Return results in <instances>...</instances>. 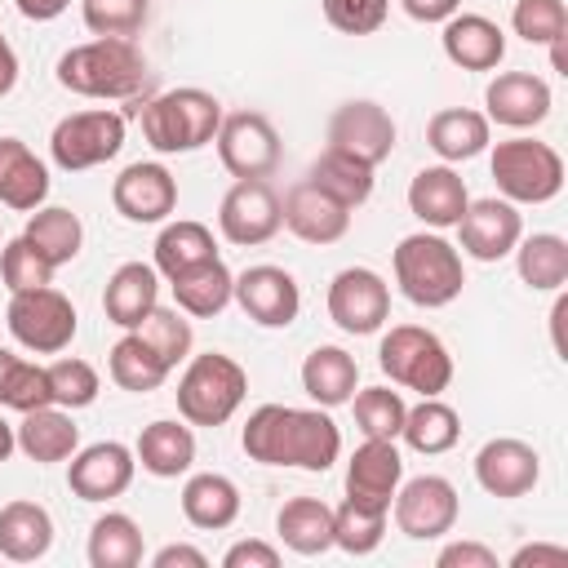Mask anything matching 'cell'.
I'll return each instance as SVG.
<instances>
[{
    "mask_svg": "<svg viewBox=\"0 0 568 568\" xmlns=\"http://www.w3.org/2000/svg\"><path fill=\"white\" fill-rule=\"evenodd\" d=\"M240 448L248 462L262 466H293L324 475L342 453V430L328 408H293V404H262L248 413L240 430Z\"/></svg>",
    "mask_w": 568,
    "mask_h": 568,
    "instance_id": "obj_1",
    "label": "cell"
},
{
    "mask_svg": "<svg viewBox=\"0 0 568 568\" xmlns=\"http://www.w3.org/2000/svg\"><path fill=\"white\" fill-rule=\"evenodd\" d=\"M53 71L67 93L98 102H129L151 84L146 53L124 36H93L84 44H71Z\"/></svg>",
    "mask_w": 568,
    "mask_h": 568,
    "instance_id": "obj_2",
    "label": "cell"
},
{
    "mask_svg": "<svg viewBox=\"0 0 568 568\" xmlns=\"http://www.w3.org/2000/svg\"><path fill=\"white\" fill-rule=\"evenodd\" d=\"M395 266V284L413 306L439 311L448 302L462 297L466 288V266H462V248L448 244L439 231H413L395 244L390 253Z\"/></svg>",
    "mask_w": 568,
    "mask_h": 568,
    "instance_id": "obj_3",
    "label": "cell"
},
{
    "mask_svg": "<svg viewBox=\"0 0 568 568\" xmlns=\"http://www.w3.org/2000/svg\"><path fill=\"white\" fill-rule=\"evenodd\" d=\"M138 120H142V138L160 155H191V151H200V146H209L217 138L222 102L209 89L182 84V89L146 98L138 106Z\"/></svg>",
    "mask_w": 568,
    "mask_h": 568,
    "instance_id": "obj_4",
    "label": "cell"
},
{
    "mask_svg": "<svg viewBox=\"0 0 568 568\" xmlns=\"http://www.w3.org/2000/svg\"><path fill=\"white\" fill-rule=\"evenodd\" d=\"M248 395V373L222 355V351H204V355H186V368L178 377V413L191 426H226L240 404Z\"/></svg>",
    "mask_w": 568,
    "mask_h": 568,
    "instance_id": "obj_5",
    "label": "cell"
},
{
    "mask_svg": "<svg viewBox=\"0 0 568 568\" xmlns=\"http://www.w3.org/2000/svg\"><path fill=\"white\" fill-rule=\"evenodd\" d=\"M377 364L390 377V386H408L422 399L444 395L453 382V355L444 337L422 324H395L377 346Z\"/></svg>",
    "mask_w": 568,
    "mask_h": 568,
    "instance_id": "obj_6",
    "label": "cell"
},
{
    "mask_svg": "<svg viewBox=\"0 0 568 568\" xmlns=\"http://www.w3.org/2000/svg\"><path fill=\"white\" fill-rule=\"evenodd\" d=\"M493 182L510 204H550L564 191V155L537 138H506L493 146Z\"/></svg>",
    "mask_w": 568,
    "mask_h": 568,
    "instance_id": "obj_7",
    "label": "cell"
},
{
    "mask_svg": "<svg viewBox=\"0 0 568 568\" xmlns=\"http://www.w3.org/2000/svg\"><path fill=\"white\" fill-rule=\"evenodd\" d=\"M4 324H9V333H13V342L22 351H31V355H62L75 342L80 315H75L67 293H58L53 284H40V288L9 293Z\"/></svg>",
    "mask_w": 568,
    "mask_h": 568,
    "instance_id": "obj_8",
    "label": "cell"
},
{
    "mask_svg": "<svg viewBox=\"0 0 568 568\" xmlns=\"http://www.w3.org/2000/svg\"><path fill=\"white\" fill-rule=\"evenodd\" d=\"M124 146V115L111 106H93V111H75L62 115L49 133V155L58 169L67 173H84L98 169L106 160H115Z\"/></svg>",
    "mask_w": 568,
    "mask_h": 568,
    "instance_id": "obj_9",
    "label": "cell"
},
{
    "mask_svg": "<svg viewBox=\"0 0 568 568\" xmlns=\"http://www.w3.org/2000/svg\"><path fill=\"white\" fill-rule=\"evenodd\" d=\"M280 226H284V217H280L275 186L266 178H235V186L217 204V231H222V240H231L240 248H257V244L275 240Z\"/></svg>",
    "mask_w": 568,
    "mask_h": 568,
    "instance_id": "obj_10",
    "label": "cell"
},
{
    "mask_svg": "<svg viewBox=\"0 0 568 568\" xmlns=\"http://www.w3.org/2000/svg\"><path fill=\"white\" fill-rule=\"evenodd\" d=\"M217 160L231 178H271L280 164V133L262 111H231L217 124Z\"/></svg>",
    "mask_w": 568,
    "mask_h": 568,
    "instance_id": "obj_11",
    "label": "cell"
},
{
    "mask_svg": "<svg viewBox=\"0 0 568 568\" xmlns=\"http://www.w3.org/2000/svg\"><path fill=\"white\" fill-rule=\"evenodd\" d=\"M457 488L444 479V475H417L408 484L395 488L390 497V515H395V528L413 541H435L444 532H453L457 524Z\"/></svg>",
    "mask_w": 568,
    "mask_h": 568,
    "instance_id": "obj_12",
    "label": "cell"
},
{
    "mask_svg": "<svg viewBox=\"0 0 568 568\" xmlns=\"http://www.w3.org/2000/svg\"><path fill=\"white\" fill-rule=\"evenodd\" d=\"M328 320L342 333L368 337L390 320V284L373 266H346L328 284Z\"/></svg>",
    "mask_w": 568,
    "mask_h": 568,
    "instance_id": "obj_13",
    "label": "cell"
},
{
    "mask_svg": "<svg viewBox=\"0 0 568 568\" xmlns=\"http://www.w3.org/2000/svg\"><path fill=\"white\" fill-rule=\"evenodd\" d=\"M395 138H399V129H395L390 111L373 98H351L328 115V146H337V151H346L373 169L382 160H390Z\"/></svg>",
    "mask_w": 568,
    "mask_h": 568,
    "instance_id": "obj_14",
    "label": "cell"
},
{
    "mask_svg": "<svg viewBox=\"0 0 568 568\" xmlns=\"http://www.w3.org/2000/svg\"><path fill=\"white\" fill-rule=\"evenodd\" d=\"M111 204L124 222H138V226L169 222V213L178 209V178L160 160H133L111 182Z\"/></svg>",
    "mask_w": 568,
    "mask_h": 568,
    "instance_id": "obj_15",
    "label": "cell"
},
{
    "mask_svg": "<svg viewBox=\"0 0 568 568\" xmlns=\"http://www.w3.org/2000/svg\"><path fill=\"white\" fill-rule=\"evenodd\" d=\"M133 470H138L133 448L120 444V439H102V444H89V448H75L71 453L67 488L80 501H111V497L129 493Z\"/></svg>",
    "mask_w": 568,
    "mask_h": 568,
    "instance_id": "obj_16",
    "label": "cell"
},
{
    "mask_svg": "<svg viewBox=\"0 0 568 568\" xmlns=\"http://www.w3.org/2000/svg\"><path fill=\"white\" fill-rule=\"evenodd\" d=\"M457 235H462V253L475 257V262H501L515 253L519 235H524V217L510 200H497V195H484V200H470L466 213L457 217Z\"/></svg>",
    "mask_w": 568,
    "mask_h": 568,
    "instance_id": "obj_17",
    "label": "cell"
},
{
    "mask_svg": "<svg viewBox=\"0 0 568 568\" xmlns=\"http://www.w3.org/2000/svg\"><path fill=\"white\" fill-rule=\"evenodd\" d=\"M235 302L253 324L288 328L297 320V311H302V288H297L293 271L262 262V266H248V271L235 275Z\"/></svg>",
    "mask_w": 568,
    "mask_h": 568,
    "instance_id": "obj_18",
    "label": "cell"
},
{
    "mask_svg": "<svg viewBox=\"0 0 568 568\" xmlns=\"http://www.w3.org/2000/svg\"><path fill=\"white\" fill-rule=\"evenodd\" d=\"M541 479V457L532 444L515 439V435H501V439H488L479 453H475V484L488 493V497H501V501H515L524 493H532Z\"/></svg>",
    "mask_w": 568,
    "mask_h": 568,
    "instance_id": "obj_19",
    "label": "cell"
},
{
    "mask_svg": "<svg viewBox=\"0 0 568 568\" xmlns=\"http://www.w3.org/2000/svg\"><path fill=\"white\" fill-rule=\"evenodd\" d=\"M280 217L284 226L302 240V244H337L346 231H351V209L342 200H333L328 191H320L311 178L293 182L280 200Z\"/></svg>",
    "mask_w": 568,
    "mask_h": 568,
    "instance_id": "obj_20",
    "label": "cell"
},
{
    "mask_svg": "<svg viewBox=\"0 0 568 568\" xmlns=\"http://www.w3.org/2000/svg\"><path fill=\"white\" fill-rule=\"evenodd\" d=\"M550 84L532 71H501L488 80L484 89V115L488 124H501V129H537L546 115H550Z\"/></svg>",
    "mask_w": 568,
    "mask_h": 568,
    "instance_id": "obj_21",
    "label": "cell"
},
{
    "mask_svg": "<svg viewBox=\"0 0 568 568\" xmlns=\"http://www.w3.org/2000/svg\"><path fill=\"white\" fill-rule=\"evenodd\" d=\"M466 204H470V191H466V178L453 164H426L408 182V213L417 222H426L430 231L457 226Z\"/></svg>",
    "mask_w": 568,
    "mask_h": 568,
    "instance_id": "obj_22",
    "label": "cell"
},
{
    "mask_svg": "<svg viewBox=\"0 0 568 568\" xmlns=\"http://www.w3.org/2000/svg\"><path fill=\"white\" fill-rule=\"evenodd\" d=\"M404 484V457L395 448V439H364L351 462H346V497L373 501L390 510L395 488Z\"/></svg>",
    "mask_w": 568,
    "mask_h": 568,
    "instance_id": "obj_23",
    "label": "cell"
},
{
    "mask_svg": "<svg viewBox=\"0 0 568 568\" xmlns=\"http://www.w3.org/2000/svg\"><path fill=\"white\" fill-rule=\"evenodd\" d=\"M439 44H444V58L462 71H493L506 58V31L484 13H462L457 9L444 22Z\"/></svg>",
    "mask_w": 568,
    "mask_h": 568,
    "instance_id": "obj_24",
    "label": "cell"
},
{
    "mask_svg": "<svg viewBox=\"0 0 568 568\" xmlns=\"http://www.w3.org/2000/svg\"><path fill=\"white\" fill-rule=\"evenodd\" d=\"M160 302V271L146 266V262H120L111 275H106V288H102V311L115 328H138L151 306Z\"/></svg>",
    "mask_w": 568,
    "mask_h": 568,
    "instance_id": "obj_25",
    "label": "cell"
},
{
    "mask_svg": "<svg viewBox=\"0 0 568 568\" xmlns=\"http://www.w3.org/2000/svg\"><path fill=\"white\" fill-rule=\"evenodd\" d=\"M133 457L155 479L186 475L191 462H195V430H191V422H173V417L146 422L142 435H138V444H133Z\"/></svg>",
    "mask_w": 568,
    "mask_h": 568,
    "instance_id": "obj_26",
    "label": "cell"
},
{
    "mask_svg": "<svg viewBox=\"0 0 568 568\" xmlns=\"http://www.w3.org/2000/svg\"><path fill=\"white\" fill-rule=\"evenodd\" d=\"M49 200V169L22 138H0V204L36 213Z\"/></svg>",
    "mask_w": 568,
    "mask_h": 568,
    "instance_id": "obj_27",
    "label": "cell"
},
{
    "mask_svg": "<svg viewBox=\"0 0 568 568\" xmlns=\"http://www.w3.org/2000/svg\"><path fill=\"white\" fill-rule=\"evenodd\" d=\"M493 142V124L484 111H470V106H444L430 115L426 124V146L444 160V164H462V160H475L484 155Z\"/></svg>",
    "mask_w": 568,
    "mask_h": 568,
    "instance_id": "obj_28",
    "label": "cell"
},
{
    "mask_svg": "<svg viewBox=\"0 0 568 568\" xmlns=\"http://www.w3.org/2000/svg\"><path fill=\"white\" fill-rule=\"evenodd\" d=\"M18 435V448L49 466V462H67L75 448H80V426L71 422V408H58V404H44V408H31L22 413V422L13 426Z\"/></svg>",
    "mask_w": 568,
    "mask_h": 568,
    "instance_id": "obj_29",
    "label": "cell"
},
{
    "mask_svg": "<svg viewBox=\"0 0 568 568\" xmlns=\"http://www.w3.org/2000/svg\"><path fill=\"white\" fill-rule=\"evenodd\" d=\"M182 515L191 528L200 532H222L240 519V488L231 475L217 470H200L182 484Z\"/></svg>",
    "mask_w": 568,
    "mask_h": 568,
    "instance_id": "obj_30",
    "label": "cell"
},
{
    "mask_svg": "<svg viewBox=\"0 0 568 568\" xmlns=\"http://www.w3.org/2000/svg\"><path fill=\"white\" fill-rule=\"evenodd\" d=\"M49 546H53V515L40 501L18 497L0 506V559L36 564L49 555Z\"/></svg>",
    "mask_w": 568,
    "mask_h": 568,
    "instance_id": "obj_31",
    "label": "cell"
},
{
    "mask_svg": "<svg viewBox=\"0 0 568 568\" xmlns=\"http://www.w3.org/2000/svg\"><path fill=\"white\" fill-rule=\"evenodd\" d=\"M302 390L320 408H342L359 390V359L342 346H315L302 359Z\"/></svg>",
    "mask_w": 568,
    "mask_h": 568,
    "instance_id": "obj_32",
    "label": "cell"
},
{
    "mask_svg": "<svg viewBox=\"0 0 568 568\" xmlns=\"http://www.w3.org/2000/svg\"><path fill=\"white\" fill-rule=\"evenodd\" d=\"M169 284H173L178 311L191 315V320H213V315H222V311L235 302V275L226 271L222 257H209V262L182 271V275L169 280Z\"/></svg>",
    "mask_w": 568,
    "mask_h": 568,
    "instance_id": "obj_33",
    "label": "cell"
},
{
    "mask_svg": "<svg viewBox=\"0 0 568 568\" xmlns=\"http://www.w3.org/2000/svg\"><path fill=\"white\" fill-rule=\"evenodd\" d=\"M275 532L293 555H324L333 550V506L320 497H293L275 515Z\"/></svg>",
    "mask_w": 568,
    "mask_h": 568,
    "instance_id": "obj_34",
    "label": "cell"
},
{
    "mask_svg": "<svg viewBox=\"0 0 568 568\" xmlns=\"http://www.w3.org/2000/svg\"><path fill=\"white\" fill-rule=\"evenodd\" d=\"M515 266L519 280L532 293H559L568 284V240L555 231H537V235H519L515 244Z\"/></svg>",
    "mask_w": 568,
    "mask_h": 568,
    "instance_id": "obj_35",
    "label": "cell"
},
{
    "mask_svg": "<svg viewBox=\"0 0 568 568\" xmlns=\"http://www.w3.org/2000/svg\"><path fill=\"white\" fill-rule=\"evenodd\" d=\"M209 257H217V240L204 222L178 217V222H164V231L155 235V271L164 280H178L182 271H191Z\"/></svg>",
    "mask_w": 568,
    "mask_h": 568,
    "instance_id": "obj_36",
    "label": "cell"
},
{
    "mask_svg": "<svg viewBox=\"0 0 568 568\" xmlns=\"http://www.w3.org/2000/svg\"><path fill=\"white\" fill-rule=\"evenodd\" d=\"M399 439H404L413 453H422V457H439V453H448V448L462 439V417H457V408L444 404L439 395H426L422 404H413V408L404 413Z\"/></svg>",
    "mask_w": 568,
    "mask_h": 568,
    "instance_id": "obj_37",
    "label": "cell"
},
{
    "mask_svg": "<svg viewBox=\"0 0 568 568\" xmlns=\"http://www.w3.org/2000/svg\"><path fill=\"white\" fill-rule=\"evenodd\" d=\"M306 178H311L320 191H328L333 200H342L351 213H355L359 204H368V195H373V164H364V160H355V155H346V151H337V146H324Z\"/></svg>",
    "mask_w": 568,
    "mask_h": 568,
    "instance_id": "obj_38",
    "label": "cell"
},
{
    "mask_svg": "<svg viewBox=\"0 0 568 568\" xmlns=\"http://www.w3.org/2000/svg\"><path fill=\"white\" fill-rule=\"evenodd\" d=\"M106 368H111V382L120 386V390H133V395H146V390H160L164 382H169V364L133 333V328H124V337L111 346V355H106Z\"/></svg>",
    "mask_w": 568,
    "mask_h": 568,
    "instance_id": "obj_39",
    "label": "cell"
},
{
    "mask_svg": "<svg viewBox=\"0 0 568 568\" xmlns=\"http://www.w3.org/2000/svg\"><path fill=\"white\" fill-rule=\"evenodd\" d=\"M89 564L93 568H138L142 564V528L124 510H106L89 528Z\"/></svg>",
    "mask_w": 568,
    "mask_h": 568,
    "instance_id": "obj_40",
    "label": "cell"
},
{
    "mask_svg": "<svg viewBox=\"0 0 568 568\" xmlns=\"http://www.w3.org/2000/svg\"><path fill=\"white\" fill-rule=\"evenodd\" d=\"M53 266H67L80 257V244H84V222L62 209V204H40L31 217H27V231H22Z\"/></svg>",
    "mask_w": 568,
    "mask_h": 568,
    "instance_id": "obj_41",
    "label": "cell"
},
{
    "mask_svg": "<svg viewBox=\"0 0 568 568\" xmlns=\"http://www.w3.org/2000/svg\"><path fill=\"white\" fill-rule=\"evenodd\" d=\"M386 506L346 497L342 506H333V546L346 555H373L386 537Z\"/></svg>",
    "mask_w": 568,
    "mask_h": 568,
    "instance_id": "obj_42",
    "label": "cell"
},
{
    "mask_svg": "<svg viewBox=\"0 0 568 568\" xmlns=\"http://www.w3.org/2000/svg\"><path fill=\"white\" fill-rule=\"evenodd\" d=\"M169 368H178V364H186V355H191V346H195V333H191V315H182L178 306L169 311V306H151V315L133 328Z\"/></svg>",
    "mask_w": 568,
    "mask_h": 568,
    "instance_id": "obj_43",
    "label": "cell"
},
{
    "mask_svg": "<svg viewBox=\"0 0 568 568\" xmlns=\"http://www.w3.org/2000/svg\"><path fill=\"white\" fill-rule=\"evenodd\" d=\"M351 413H355V426L364 430V439H399L408 404L390 386H364L351 395Z\"/></svg>",
    "mask_w": 568,
    "mask_h": 568,
    "instance_id": "obj_44",
    "label": "cell"
},
{
    "mask_svg": "<svg viewBox=\"0 0 568 568\" xmlns=\"http://www.w3.org/2000/svg\"><path fill=\"white\" fill-rule=\"evenodd\" d=\"M53 271H58V266H53L27 235H18V240H9V244L0 248V280H4L9 293L53 284Z\"/></svg>",
    "mask_w": 568,
    "mask_h": 568,
    "instance_id": "obj_45",
    "label": "cell"
},
{
    "mask_svg": "<svg viewBox=\"0 0 568 568\" xmlns=\"http://www.w3.org/2000/svg\"><path fill=\"white\" fill-rule=\"evenodd\" d=\"M49 390H53V404L58 408H71L75 413V408H89L98 399L102 382H98V368L89 359L62 355V359L49 364Z\"/></svg>",
    "mask_w": 568,
    "mask_h": 568,
    "instance_id": "obj_46",
    "label": "cell"
},
{
    "mask_svg": "<svg viewBox=\"0 0 568 568\" xmlns=\"http://www.w3.org/2000/svg\"><path fill=\"white\" fill-rule=\"evenodd\" d=\"M53 404V390H49V364H36V359H13L9 373H4V386H0V408H13V413H31V408H44Z\"/></svg>",
    "mask_w": 568,
    "mask_h": 568,
    "instance_id": "obj_47",
    "label": "cell"
},
{
    "mask_svg": "<svg viewBox=\"0 0 568 568\" xmlns=\"http://www.w3.org/2000/svg\"><path fill=\"white\" fill-rule=\"evenodd\" d=\"M151 13V0H80V18L93 36H124L133 40Z\"/></svg>",
    "mask_w": 568,
    "mask_h": 568,
    "instance_id": "obj_48",
    "label": "cell"
},
{
    "mask_svg": "<svg viewBox=\"0 0 568 568\" xmlns=\"http://www.w3.org/2000/svg\"><path fill=\"white\" fill-rule=\"evenodd\" d=\"M510 27L528 44H550V40L568 36V9H564V0H515Z\"/></svg>",
    "mask_w": 568,
    "mask_h": 568,
    "instance_id": "obj_49",
    "label": "cell"
},
{
    "mask_svg": "<svg viewBox=\"0 0 568 568\" xmlns=\"http://www.w3.org/2000/svg\"><path fill=\"white\" fill-rule=\"evenodd\" d=\"M324 9V22L342 36H373L386 13H390V0H320Z\"/></svg>",
    "mask_w": 568,
    "mask_h": 568,
    "instance_id": "obj_50",
    "label": "cell"
},
{
    "mask_svg": "<svg viewBox=\"0 0 568 568\" xmlns=\"http://www.w3.org/2000/svg\"><path fill=\"white\" fill-rule=\"evenodd\" d=\"M222 568H280V550L271 541H235L226 555H222Z\"/></svg>",
    "mask_w": 568,
    "mask_h": 568,
    "instance_id": "obj_51",
    "label": "cell"
},
{
    "mask_svg": "<svg viewBox=\"0 0 568 568\" xmlns=\"http://www.w3.org/2000/svg\"><path fill=\"white\" fill-rule=\"evenodd\" d=\"M435 564L439 568H497V555L484 541H448L435 555Z\"/></svg>",
    "mask_w": 568,
    "mask_h": 568,
    "instance_id": "obj_52",
    "label": "cell"
},
{
    "mask_svg": "<svg viewBox=\"0 0 568 568\" xmlns=\"http://www.w3.org/2000/svg\"><path fill=\"white\" fill-rule=\"evenodd\" d=\"M568 568V550L564 546H546V541H532V546H519L510 555V568Z\"/></svg>",
    "mask_w": 568,
    "mask_h": 568,
    "instance_id": "obj_53",
    "label": "cell"
},
{
    "mask_svg": "<svg viewBox=\"0 0 568 568\" xmlns=\"http://www.w3.org/2000/svg\"><path fill=\"white\" fill-rule=\"evenodd\" d=\"M151 568H209V555L186 546V541H173V546H160L151 555Z\"/></svg>",
    "mask_w": 568,
    "mask_h": 568,
    "instance_id": "obj_54",
    "label": "cell"
},
{
    "mask_svg": "<svg viewBox=\"0 0 568 568\" xmlns=\"http://www.w3.org/2000/svg\"><path fill=\"white\" fill-rule=\"evenodd\" d=\"M404 4V13L413 18V22H448L457 9H462V0H399Z\"/></svg>",
    "mask_w": 568,
    "mask_h": 568,
    "instance_id": "obj_55",
    "label": "cell"
},
{
    "mask_svg": "<svg viewBox=\"0 0 568 568\" xmlns=\"http://www.w3.org/2000/svg\"><path fill=\"white\" fill-rule=\"evenodd\" d=\"M13 4H18V13L27 22H53V18H62L71 9V0H13Z\"/></svg>",
    "mask_w": 568,
    "mask_h": 568,
    "instance_id": "obj_56",
    "label": "cell"
},
{
    "mask_svg": "<svg viewBox=\"0 0 568 568\" xmlns=\"http://www.w3.org/2000/svg\"><path fill=\"white\" fill-rule=\"evenodd\" d=\"M13 84H18V53H13V44L0 31V98L13 93Z\"/></svg>",
    "mask_w": 568,
    "mask_h": 568,
    "instance_id": "obj_57",
    "label": "cell"
},
{
    "mask_svg": "<svg viewBox=\"0 0 568 568\" xmlns=\"http://www.w3.org/2000/svg\"><path fill=\"white\" fill-rule=\"evenodd\" d=\"M13 448H18V435H13V426H9L4 413H0V462H9Z\"/></svg>",
    "mask_w": 568,
    "mask_h": 568,
    "instance_id": "obj_58",
    "label": "cell"
},
{
    "mask_svg": "<svg viewBox=\"0 0 568 568\" xmlns=\"http://www.w3.org/2000/svg\"><path fill=\"white\" fill-rule=\"evenodd\" d=\"M13 359H18V355H13L9 346H0V386H4V373H9V364H13Z\"/></svg>",
    "mask_w": 568,
    "mask_h": 568,
    "instance_id": "obj_59",
    "label": "cell"
}]
</instances>
